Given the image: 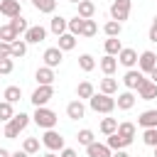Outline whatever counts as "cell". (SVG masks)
Returning a JSON list of instances; mask_svg holds the SVG:
<instances>
[{"label":"cell","mask_w":157,"mask_h":157,"mask_svg":"<svg viewBox=\"0 0 157 157\" xmlns=\"http://www.w3.org/2000/svg\"><path fill=\"white\" fill-rule=\"evenodd\" d=\"M27 125H29V115H27V113H17V115H12V118L5 123V137H7V140H17L20 132H22Z\"/></svg>","instance_id":"1"},{"label":"cell","mask_w":157,"mask_h":157,"mask_svg":"<svg viewBox=\"0 0 157 157\" xmlns=\"http://www.w3.org/2000/svg\"><path fill=\"white\" fill-rule=\"evenodd\" d=\"M88 105H91V110L108 115V113L115 110V98H113V96H105V93H93V96L88 98Z\"/></svg>","instance_id":"2"},{"label":"cell","mask_w":157,"mask_h":157,"mask_svg":"<svg viewBox=\"0 0 157 157\" xmlns=\"http://www.w3.org/2000/svg\"><path fill=\"white\" fill-rule=\"evenodd\" d=\"M34 123L39 125V128H44V130H54V125H56V113L52 110V108H47V105H42V108H34Z\"/></svg>","instance_id":"3"},{"label":"cell","mask_w":157,"mask_h":157,"mask_svg":"<svg viewBox=\"0 0 157 157\" xmlns=\"http://www.w3.org/2000/svg\"><path fill=\"white\" fill-rule=\"evenodd\" d=\"M130 10H132L130 0H113V5H110V20H115V22L123 25V20L130 17Z\"/></svg>","instance_id":"4"},{"label":"cell","mask_w":157,"mask_h":157,"mask_svg":"<svg viewBox=\"0 0 157 157\" xmlns=\"http://www.w3.org/2000/svg\"><path fill=\"white\" fill-rule=\"evenodd\" d=\"M52 98H54V86H37L29 101L34 103V108H42V105H47Z\"/></svg>","instance_id":"5"},{"label":"cell","mask_w":157,"mask_h":157,"mask_svg":"<svg viewBox=\"0 0 157 157\" xmlns=\"http://www.w3.org/2000/svg\"><path fill=\"white\" fill-rule=\"evenodd\" d=\"M42 145H44L49 152H56V150H64V137H61V132H56V130H47V132L42 135Z\"/></svg>","instance_id":"6"},{"label":"cell","mask_w":157,"mask_h":157,"mask_svg":"<svg viewBox=\"0 0 157 157\" xmlns=\"http://www.w3.org/2000/svg\"><path fill=\"white\" fill-rule=\"evenodd\" d=\"M44 66H49V69H56L61 61H64V52L59 49V47H49V49H44Z\"/></svg>","instance_id":"7"},{"label":"cell","mask_w":157,"mask_h":157,"mask_svg":"<svg viewBox=\"0 0 157 157\" xmlns=\"http://www.w3.org/2000/svg\"><path fill=\"white\" fill-rule=\"evenodd\" d=\"M137 98H142V101L157 98V83H152L150 78H142L140 86H137Z\"/></svg>","instance_id":"8"},{"label":"cell","mask_w":157,"mask_h":157,"mask_svg":"<svg viewBox=\"0 0 157 157\" xmlns=\"http://www.w3.org/2000/svg\"><path fill=\"white\" fill-rule=\"evenodd\" d=\"M137 66H140V71H145V74H150L155 66H157V54L155 52H142L140 56H137Z\"/></svg>","instance_id":"9"},{"label":"cell","mask_w":157,"mask_h":157,"mask_svg":"<svg viewBox=\"0 0 157 157\" xmlns=\"http://www.w3.org/2000/svg\"><path fill=\"white\" fill-rule=\"evenodd\" d=\"M115 59H118V64H123L125 69H132V66L137 64V52H135V49H130V47H123V49H120V54H118Z\"/></svg>","instance_id":"10"},{"label":"cell","mask_w":157,"mask_h":157,"mask_svg":"<svg viewBox=\"0 0 157 157\" xmlns=\"http://www.w3.org/2000/svg\"><path fill=\"white\" fill-rule=\"evenodd\" d=\"M44 37H47V29H44L42 25H32V27L25 32V42H27V44H39Z\"/></svg>","instance_id":"11"},{"label":"cell","mask_w":157,"mask_h":157,"mask_svg":"<svg viewBox=\"0 0 157 157\" xmlns=\"http://www.w3.org/2000/svg\"><path fill=\"white\" fill-rule=\"evenodd\" d=\"M20 10H22V2H17V0H0V15L12 20V17L20 15Z\"/></svg>","instance_id":"12"},{"label":"cell","mask_w":157,"mask_h":157,"mask_svg":"<svg viewBox=\"0 0 157 157\" xmlns=\"http://www.w3.org/2000/svg\"><path fill=\"white\" fill-rule=\"evenodd\" d=\"M34 81H37L39 86H52V83H54V69L39 66V69L34 71Z\"/></svg>","instance_id":"13"},{"label":"cell","mask_w":157,"mask_h":157,"mask_svg":"<svg viewBox=\"0 0 157 157\" xmlns=\"http://www.w3.org/2000/svg\"><path fill=\"white\" fill-rule=\"evenodd\" d=\"M66 115H69L71 120H81V118L86 115V105L76 98V101H71V103L66 105Z\"/></svg>","instance_id":"14"},{"label":"cell","mask_w":157,"mask_h":157,"mask_svg":"<svg viewBox=\"0 0 157 157\" xmlns=\"http://www.w3.org/2000/svg\"><path fill=\"white\" fill-rule=\"evenodd\" d=\"M130 142H132L130 137H123V135L113 132V135H108V142H105V145H108V147H110V150L115 152V150H125V147H128Z\"/></svg>","instance_id":"15"},{"label":"cell","mask_w":157,"mask_h":157,"mask_svg":"<svg viewBox=\"0 0 157 157\" xmlns=\"http://www.w3.org/2000/svg\"><path fill=\"white\" fill-rule=\"evenodd\" d=\"M137 125L140 128H157V110L152 108V110H145V113H140V118H137Z\"/></svg>","instance_id":"16"},{"label":"cell","mask_w":157,"mask_h":157,"mask_svg":"<svg viewBox=\"0 0 157 157\" xmlns=\"http://www.w3.org/2000/svg\"><path fill=\"white\" fill-rule=\"evenodd\" d=\"M86 152H88V157H110L113 155V150L108 145H101V142H91L86 147Z\"/></svg>","instance_id":"17"},{"label":"cell","mask_w":157,"mask_h":157,"mask_svg":"<svg viewBox=\"0 0 157 157\" xmlns=\"http://www.w3.org/2000/svg\"><path fill=\"white\" fill-rule=\"evenodd\" d=\"M98 66H101V71H103L105 76H113V74H115V69H118V59H115V56H110V54H105V56L98 61Z\"/></svg>","instance_id":"18"},{"label":"cell","mask_w":157,"mask_h":157,"mask_svg":"<svg viewBox=\"0 0 157 157\" xmlns=\"http://www.w3.org/2000/svg\"><path fill=\"white\" fill-rule=\"evenodd\" d=\"M142 78H145V76H142V71H135V69H128V71H125V76H123V83H125L128 88H137Z\"/></svg>","instance_id":"19"},{"label":"cell","mask_w":157,"mask_h":157,"mask_svg":"<svg viewBox=\"0 0 157 157\" xmlns=\"http://www.w3.org/2000/svg\"><path fill=\"white\" fill-rule=\"evenodd\" d=\"M115 105H118L120 110H130V108L135 105V96H132V91H123V93H118Z\"/></svg>","instance_id":"20"},{"label":"cell","mask_w":157,"mask_h":157,"mask_svg":"<svg viewBox=\"0 0 157 157\" xmlns=\"http://www.w3.org/2000/svg\"><path fill=\"white\" fill-rule=\"evenodd\" d=\"M93 15H96V5H93V0H81V2H78V17H83V20H93Z\"/></svg>","instance_id":"21"},{"label":"cell","mask_w":157,"mask_h":157,"mask_svg":"<svg viewBox=\"0 0 157 157\" xmlns=\"http://www.w3.org/2000/svg\"><path fill=\"white\" fill-rule=\"evenodd\" d=\"M27 54V42L25 39H15L10 44V59H22Z\"/></svg>","instance_id":"22"},{"label":"cell","mask_w":157,"mask_h":157,"mask_svg":"<svg viewBox=\"0 0 157 157\" xmlns=\"http://www.w3.org/2000/svg\"><path fill=\"white\" fill-rule=\"evenodd\" d=\"M66 22H69V20H64L61 15H54V17H52V22H49V29H52L56 37H61V34L66 32Z\"/></svg>","instance_id":"23"},{"label":"cell","mask_w":157,"mask_h":157,"mask_svg":"<svg viewBox=\"0 0 157 157\" xmlns=\"http://www.w3.org/2000/svg\"><path fill=\"white\" fill-rule=\"evenodd\" d=\"M29 2L34 5V10H39L44 15H52L56 10V0H29Z\"/></svg>","instance_id":"24"},{"label":"cell","mask_w":157,"mask_h":157,"mask_svg":"<svg viewBox=\"0 0 157 157\" xmlns=\"http://www.w3.org/2000/svg\"><path fill=\"white\" fill-rule=\"evenodd\" d=\"M81 29H83V17H78V15H76V17H71V20L66 22V32H69V34L78 37V34H81Z\"/></svg>","instance_id":"25"},{"label":"cell","mask_w":157,"mask_h":157,"mask_svg":"<svg viewBox=\"0 0 157 157\" xmlns=\"http://www.w3.org/2000/svg\"><path fill=\"white\" fill-rule=\"evenodd\" d=\"M61 52H71L74 47H76V37L74 34H69V32H64L61 37H59V44H56Z\"/></svg>","instance_id":"26"},{"label":"cell","mask_w":157,"mask_h":157,"mask_svg":"<svg viewBox=\"0 0 157 157\" xmlns=\"http://www.w3.org/2000/svg\"><path fill=\"white\" fill-rule=\"evenodd\" d=\"M103 47H105V54H110V56H118V54H120V49H123V44H120V39H118V37H108Z\"/></svg>","instance_id":"27"},{"label":"cell","mask_w":157,"mask_h":157,"mask_svg":"<svg viewBox=\"0 0 157 157\" xmlns=\"http://www.w3.org/2000/svg\"><path fill=\"white\" fill-rule=\"evenodd\" d=\"M96 91H93V83L91 81H81L78 86H76V96H78V101H83V98H91Z\"/></svg>","instance_id":"28"},{"label":"cell","mask_w":157,"mask_h":157,"mask_svg":"<svg viewBox=\"0 0 157 157\" xmlns=\"http://www.w3.org/2000/svg\"><path fill=\"white\" fill-rule=\"evenodd\" d=\"M7 25H10V27H12V29H15L17 34H25V32L29 29V25H27V20H25L22 15H17V17H12V20L7 22Z\"/></svg>","instance_id":"29"},{"label":"cell","mask_w":157,"mask_h":157,"mask_svg":"<svg viewBox=\"0 0 157 157\" xmlns=\"http://www.w3.org/2000/svg\"><path fill=\"white\" fill-rule=\"evenodd\" d=\"M103 32H105V37H120L123 25H120V22H115V20H108V22L103 25Z\"/></svg>","instance_id":"30"},{"label":"cell","mask_w":157,"mask_h":157,"mask_svg":"<svg viewBox=\"0 0 157 157\" xmlns=\"http://www.w3.org/2000/svg\"><path fill=\"white\" fill-rule=\"evenodd\" d=\"M2 98H5L7 103H17V101L22 98V88H20V86H7L5 93H2Z\"/></svg>","instance_id":"31"},{"label":"cell","mask_w":157,"mask_h":157,"mask_svg":"<svg viewBox=\"0 0 157 157\" xmlns=\"http://www.w3.org/2000/svg\"><path fill=\"white\" fill-rule=\"evenodd\" d=\"M15 39H20V34L10 27V25H2L0 27V42H7V44H12Z\"/></svg>","instance_id":"32"},{"label":"cell","mask_w":157,"mask_h":157,"mask_svg":"<svg viewBox=\"0 0 157 157\" xmlns=\"http://www.w3.org/2000/svg\"><path fill=\"white\" fill-rule=\"evenodd\" d=\"M118 91V81L115 78H110V76H105L103 81H101V93H105V96H113Z\"/></svg>","instance_id":"33"},{"label":"cell","mask_w":157,"mask_h":157,"mask_svg":"<svg viewBox=\"0 0 157 157\" xmlns=\"http://www.w3.org/2000/svg\"><path fill=\"white\" fill-rule=\"evenodd\" d=\"M115 130H118V120L115 118H103L101 120V132L103 135H113Z\"/></svg>","instance_id":"34"},{"label":"cell","mask_w":157,"mask_h":157,"mask_svg":"<svg viewBox=\"0 0 157 157\" xmlns=\"http://www.w3.org/2000/svg\"><path fill=\"white\" fill-rule=\"evenodd\" d=\"M78 66H81V71H93L96 69V59L91 54H81L78 56Z\"/></svg>","instance_id":"35"},{"label":"cell","mask_w":157,"mask_h":157,"mask_svg":"<svg viewBox=\"0 0 157 157\" xmlns=\"http://www.w3.org/2000/svg\"><path fill=\"white\" fill-rule=\"evenodd\" d=\"M115 132L123 135V137H130V140H132V137H135V125L128 123V120H125V123H118V130H115Z\"/></svg>","instance_id":"36"},{"label":"cell","mask_w":157,"mask_h":157,"mask_svg":"<svg viewBox=\"0 0 157 157\" xmlns=\"http://www.w3.org/2000/svg\"><path fill=\"white\" fill-rule=\"evenodd\" d=\"M142 142H145L147 147H157V128H147V130L142 132Z\"/></svg>","instance_id":"37"},{"label":"cell","mask_w":157,"mask_h":157,"mask_svg":"<svg viewBox=\"0 0 157 157\" xmlns=\"http://www.w3.org/2000/svg\"><path fill=\"white\" fill-rule=\"evenodd\" d=\"M22 150H25L27 155H34V152H39V140H37V137H25V142H22Z\"/></svg>","instance_id":"38"},{"label":"cell","mask_w":157,"mask_h":157,"mask_svg":"<svg viewBox=\"0 0 157 157\" xmlns=\"http://www.w3.org/2000/svg\"><path fill=\"white\" fill-rule=\"evenodd\" d=\"M12 115H15V110H12V103H7V101H0V120H2V123H7Z\"/></svg>","instance_id":"39"},{"label":"cell","mask_w":157,"mask_h":157,"mask_svg":"<svg viewBox=\"0 0 157 157\" xmlns=\"http://www.w3.org/2000/svg\"><path fill=\"white\" fill-rule=\"evenodd\" d=\"M98 32V25L96 20H83V29H81V37H93Z\"/></svg>","instance_id":"40"},{"label":"cell","mask_w":157,"mask_h":157,"mask_svg":"<svg viewBox=\"0 0 157 157\" xmlns=\"http://www.w3.org/2000/svg\"><path fill=\"white\" fill-rule=\"evenodd\" d=\"M76 140H78V145H86V147H88L91 142H96V140H93V130H88V128H86V130H78Z\"/></svg>","instance_id":"41"},{"label":"cell","mask_w":157,"mask_h":157,"mask_svg":"<svg viewBox=\"0 0 157 157\" xmlns=\"http://www.w3.org/2000/svg\"><path fill=\"white\" fill-rule=\"evenodd\" d=\"M12 69H15V61L7 56V59H0V76H5V74H12Z\"/></svg>","instance_id":"42"},{"label":"cell","mask_w":157,"mask_h":157,"mask_svg":"<svg viewBox=\"0 0 157 157\" xmlns=\"http://www.w3.org/2000/svg\"><path fill=\"white\" fill-rule=\"evenodd\" d=\"M150 42H155L157 44V17L152 20V25H150Z\"/></svg>","instance_id":"43"},{"label":"cell","mask_w":157,"mask_h":157,"mask_svg":"<svg viewBox=\"0 0 157 157\" xmlns=\"http://www.w3.org/2000/svg\"><path fill=\"white\" fill-rule=\"evenodd\" d=\"M7 56H10V44L0 42V59H7Z\"/></svg>","instance_id":"44"},{"label":"cell","mask_w":157,"mask_h":157,"mask_svg":"<svg viewBox=\"0 0 157 157\" xmlns=\"http://www.w3.org/2000/svg\"><path fill=\"white\" fill-rule=\"evenodd\" d=\"M59 157H76V150H71V147H64Z\"/></svg>","instance_id":"45"},{"label":"cell","mask_w":157,"mask_h":157,"mask_svg":"<svg viewBox=\"0 0 157 157\" xmlns=\"http://www.w3.org/2000/svg\"><path fill=\"white\" fill-rule=\"evenodd\" d=\"M110 157H130V155H128V152H125V150H115V152H113V155H110Z\"/></svg>","instance_id":"46"},{"label":"cell","mask_w":157,"mask_h":157,"mask_svg":"<svg viewBox=\"0 0 157 157\" xmlns=\"http://www.w3.org/2000/svg\"><path fill=\"white\" fill-rule=\"evenodd\" d=\"M150 81H152V83H157V66L150 71Z\"/></svg>","instance_id":"47"},{"label":"cell","mask_w":157,"mask_h":157,"mask_svg":"<svg viewBox=\"0 0 157 157\" xmlns=\"http://www.w3.org/2000/svg\"><path fill=\"white\" fill-rule=\"evenodd\" d=\"M10 157H29V155H27V152H25V150H17V152H12V155H10Z\"/></svg>","instance_id":"48"},{"label":"cell","mask_w":157,"mask_h":157,"mask_svg":"<svg viewBox=\"0 0 157 157\" xmlns=\"http://www.w3.org/2000/svg\"><path fill=\"white\" fill-rule=\"evenodd\" d=\"M10 155H12V152H7L5 147H0V157H10Z\"/></svg>","instance_id":"49"},{"label":"cell","mask_w":157,"mask_h":157,"mask_svg":"<svg viewBox=\"0 0 157 157\" xmlns=\"http://www.w3.org/2000/svg\"><path fill=\"white\" fill-rule=\"evenodd\" d=\"M42 157H56V155H54V152H47V155H42Z\"/></svg>","instance_id":"50"},{"label":"cell","mask_w":157,"mask_h":157,"mask_svg":"<svg viewBox=\"0 0 157 157\" xmlns=\"http://www.w3.org/2000/svg\"><path fill=\"white\" fill-rule=\"evenodd\" d=\"M69 2H76V5H78V2H81V0H69Z\"/></svg>","instance_id":"51"},{"label":"cell","mask_w":157,"mask_h":157,"mask_svg":"<svg viewBox=\"0 0 157 157\" xmlns=\"http://www.w3.org/2000/svg\"><path fill=\"white\" fill-rule=\"evenodd\" d=\"M17 2H27V0H17Z\"/></svg>","instance_id":"52"},{"label":"cell","mask_w":157,"mask_h":157,"mask_svg":"<svg viewBox=\"0 0 157 157\" xmlns=\"http://www.w3.org/2000/svg\"><path fill=\"white\" fill-rule=\"evenodd\" d=\"M155 157H157V147H155Z\"/></svg>","instance_id":"53"}]
</instances>
